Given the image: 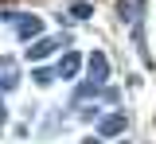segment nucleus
Wrapping results in <instances>:
<instances>
[{
	"mask_svg": "<svg viewBox=\"0 0 156 144\" xmlns=\"http://www.w3.org/2000/svg\"><path fill=\"white\" fill-rule=\"evenodd\" d=\"M90 74H94V82H105V74H109L105 55H90Z\"/></svg>",
	"mask_w": 156,
	"mask_h": 144,
	"instance_id": "20e7f679",
	"label": "nucleus"
},
{
	"mask_svg": "<svg viewBox=\"0 0 156 144\" xmlns=\"http://www.w3.org/2000/svg\"><path fill=\"white\" fill-rule=\"evenodd\" d=\"M20 82V70L12 59H0V90H12V86Z\"/></svg>",
	"mask_w": 156,
	"mask_h": 144,
	"instance_id": "f03ea898",
	"label": "nucleus"
},
{
	"mask_svg": "<svg viewBox=\"0 0 156 144\" xmlns=\"http://www.w3.org/2000/svg\"><path fill=\"white\" fill-rule=\"evenodd\" d=\"M70 12H74L78 20H86V16H90V12H94V8H90V4H74V8H70Z\"/></svg>",
	"mask_w": 156,
	"mask_h": 144,
	"instance_id": "0eeeda50",
	"label": "nucleus"
},
{
	"mask_svg": "<svg viewBox=\"0 0 156 144\" xmlns=\"http://www.w3.org/2000/svg\"><path fill=\"white\" fill-rule=\"evenodd\" d=\"M82 144H98V140H82Z\"/></svg>",
	"mask_w": 156,
	"mask_h": 144,
	"instance_id": "1a4fd4ad",
	"label": "nucleus"
},
{
	"mask_svg": "<svg viewBox=\"0 0 156 144\" xmlns=\"http://www.w3.org/2000/svg\"><path fill=\"white\" fill-rule=\"evenodd\" d=\"M58 43L55 39H43V43H35V47H31V51H27V59L35 62V59H47V55H51V51H55Z\"/></svg>",
	"mask_w": 156,
	"mask_h": 144,
	"instance_id": "39448f33",
	"label": "nucleus"
},
{
	"mask_svg": "<svg viewBox=\"0 0 156 144\" xmlns=\"http://www.w3.org/2000/svg\"><path fill=\"white\" fill-rule=\"evenodd\" d=\"M0 121H4V105H0Z\"/></svg>",
	"mask_w": 156,
	"mask_h": 144,
	"instance_id": "6e6552de",
	"label": "nucleus"
},
{
	"mask_svg": "<svg viewBox=\"0 0 156 144\" xmlns=\"http://www.w3.org/2000/svg\"><path fill=\"white\" fill-rule=\"evenodd\" d=\"M16 27H20V31H16L20 39H27V43H31L39 31H43V20H39V16H20V20H16Z\"/></svg>",
	"mask_w": 156,
	"mask_h": 144,
	"instance_id": "f257e3e1",
	"label": "nucleus"
},
{
	"mask_svg": "<svg viewBox=\"0 0 156 144\" xmlns=\"http://www.w3.org/2000/svg\"><path fill=\"white\" fill-rule=\"evenodd\" d=\"M78 62H82L78 55H66V59L58 62V74H62V78H74V74H78Z\"/></svg>",
	"mask_w": 156,
	"mask_h": 144,
	"instance_id": "423d86ee",
	"label": "nucleus"
},
{
	"mask_svg": "<svg viewBox=\"0 0 156 144\" xmlns=\"http://www.w3.org/2000/svg\"><path fill=\"white\" fill-rule=\"evenodd\" d=\"M121 129H125V117H121V113H109V117L101 121V136H117Z\"/></svg>",
	"mask_w": 156,
	"mask_h": 144,
	"instance_id": "7ed1b4c3",
	"label": "nucleus"
}]
</instances>
